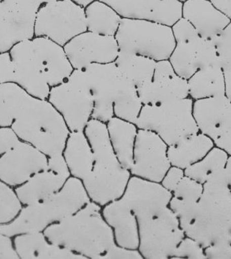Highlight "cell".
I'll return each instance as SVG.
<instances>
[{"label": "cell", "mask_w": 231, "mask_h": 259, "mask_svg": "<svg viewBox=\"0 0 231 259\" xmlns=\"http://www.w3.org/2000/svg\"><path fill=\"white\" fill-rule=\"evenodd\" d=\"M19 140L11 127L0 126V156L11 150Z\"/></svg>", "instance_id": "ee69618b"}, {"label": "cell", "mask_w": 231, "mask_h": 259, "mask_svg": "<svg viewBox=\"0 0 231 259\" xmlns=\"http://www.w3.org/2000/svg\"><path fill=\"white\" fill-rule=\"evenodd\" d=\"M194 115L200 132L231 156V100L226 95L195 100Z\"/></svg>", "instance_id": "8fae6325"}, {"label": "cell", "mask_w": 231, "mask_h": 259, "mask_svg": "<svg viewBox=\"0 0 231 259\" xmlns=\"http://www.w3.org/2000/svg\"><path fill=\"white\" fill-rule=\"evenodd\" d=\"M89 201L83 182L70 177L56 194L37 203L23 206L11 222L0 226V232L14 238L25 233L43 232L48 227L72 215Z\"/></svg>", "instance_id": "5b68a950"}, {"label": "cell", "mask_w": 231, "mask_h": 259, "mask_svg": "<svg viewBox=\"0 0 231 259\" xmlns=\"http://www.w3.org/2000/svg\"><path fill=\"white\" fill-rule=\"evenodd\" d=\"M211 3L231 21V0H210Z\"/></svg>", "instance_id": "7dc6e473"}, {"label": "cell", "mask_w": 231, "mask_h": 259, "mask_svg": "<svg viewBox=\"0 0 231 259\" xmlns=\"http://www.w3.org/2000/svg\"><path fill=\"white\" fill-rule=\"evenodd\" d=\"M117 12L122 19L148 20L172 27L182 17L180 0H100Z\"/></svg>", "instance_id": "e0dca14e"}, {"label": "cell", "mask_w": 231, "mask_h": 259, "mask_svg": "<svg viewBox=\"0 0 231 259\" xmlns=\"http://www.w3.org/2000/svg\"><path fill=\"white\" fill-rule=\"evenodd\" d=\"M143 106L137 88L131 80H128L114 102V116L135 123Z\"/></svg>", "instance_id": "836d02e7"}, {"label": "cell", "mask_w": 231, "mask_h": 259, "mask_svg": "<svg viewBox=\"0 0 231 259\" xmlns=\"http://www.w3.org/2000/svg\"><path fill=\"white\" fill-rule=\"evenodd\" d=\"M0 126L48 157L62 154L70 133L65 120L48 99L35 97L15 83L0 85Z\"/></svg>", "instance_id": "6da1fadb"}, {"label": "cell", "mask_w": 231, "mask_h": 259, "mask_svg": "<svg viewBox=\"0 0 231 259\" xmlns=\"http://www.w3.org/2000/svg\"><path fill=\"white\" fill-rule=\"evenodd\" d=\"M89 76L94 110L92 118L107 122L114 116V102L128 79L114 62L107 64H93L85 68Z\"/></svg>", "instance_id": "7c38bea8"}, {"label": "cell", "mask_w": 231, "mask_h": 259, "mask_svg": "<svg viewBox=\"0 0 231 259\" xmlns=\"http://www.w3.org/2000/svg\"><path fill=\"white\" fill-rule=\"evenodd\" d=\"M13 238L19 259H85L70 249L50 242L43 232L25 233Z\"/></svg>", "instance_id": "603a6c76"}, {"label": "cell", "mask_w": 231, "mask_h": 259, "mask_svg": "<svg viewBox=\"0 0 231 259\" xmlns=\"http://www.w3.org/2000/svg\"><path fill=\"white\" fill-rule=\"evenodd\" d=\"M88 31L106 36H115L122 18L107 4L94 0L85 8Z\"/></svg>", "instance_id": "4dcf8cb0"}, {"label": "cell", "mask_w": 231, "mask_h": 259, "mask_svg": "<svg viewBox=\"0 0 231 259\" xmlns=\"http://www.w3.org/2000/svg\"><path fill=\"white\" fill-rule=\"evenodd\" d=\"M168 144L155 132L138 128L133 161L130 172L132 176L160 183L171 166L168 156Z\"/></svg>", "instance_id": "4fadbf2b"}, {"label": "cell", "mask_w": 231, "mask_h": 259, "mask_svg": "<svg viewBox=\"0 0 231 259\" xmlns=\"http://www.w3.org/2000/svg\"><path fill=\"white\" fill-rule=\"evenodd\" d=\"M225 171H226L227 180H228L229 186H230L231 190V156H229L228 162H227L226 168H225Z\"/></svg>", "instance_id": "681fc988"}, {"label": "cell", "mask_w": 231, "mask_h": 259, "mask_svg": "<svg viewBox=\"0 0 231 259\" xmlns=\"http://www.w3.org/2000/svg\"><path fill=\"white\" fill-rule=\"evenodd\" d=\"M214 145L212 140L199 132L174 145L168 146L170 164L186 169L204 158Z\"/></svg>", "instance_id": "f546056e"}, {"label": "cell", "mask_w": 231, "mask_h": 259, "mask_svg": "<svg viewBox=\"0 0 231 259\" xmlns=\"http://www.w3.org/2000/svg\"><path fill=\"white\" fill-rule=\"evenodd\" d=\"M64 48L74 69H84L93 64L112 63L120 52L115 36L88 31L74 37Z\"/></svg>", "instance_id": "5bb4252c"}, {"label": "cell", "mask_w": 231, "mask_h": 259, "mask_svg": "<svg viewBox=\"0 0 231 259\" xmlns=\"http://www.w3.org/2000/svg\"><path fill=\"white\" fill-rule=\"evenodd\" d=\"M212 40L216 48L221 67L224 71L231 69V21Z\"/></svg>", "instance_id": "8d00e7d4"}, {"label": "cell", "mask_w": 231, "mask_h": 259, "mask_svg": "<svg viewBox=\"0 0 231 259\" xmlns=\"http://www.w3.org/2000/svg\"><path fill=\"white\" fill-rule=\"evenodd\" d=\"M102 206L89 201L72 215L43 231L48 240L70 249L85 259H100L116 244L113 231L106 222Z\"/></svg>", "instance_id": "3957f363"}, {"label": "cell", "mask_w": 231, "mask_h": 259, "mask_svg": "<svg viewBox=\"0 0 231 259\" xmlns=\"http://www.w3.org/2000/svg\"><path fill=\"white\" fill-rule=\"evenodd\" d=\"M207 259H231V242H222L204 248Z\"/></svg>", "instance_id": "7bdbcfd3"}, {"label": "cell", "mask_w": 231, "mask_h": 259, "mask_svg": "<svg viewBox=\"0 0 231 259\" xmlns=\"http://www.w3.org/2000/svg\"><path fill=\"white\" fill-rule=\"evenodd\" d=\"M203 185L200 199L178 214L180 228L204 248L231 242V190L225 169Z\"/></svg>", "instance_id": "7a4b0ae2"}, {"label": "cell", "mask_w": 231, "mask_h": 259, "mask_svg": "<svg viewBox=\"0 0 231 259\" xmlns=\"http://www.w3.org/2000/svg\"><path fill=\"white\" fill-rule=\"evenodd\" d=\"M190 97L154 105H144L135 122L138 128L155 132L168 146L174 145L200 132Z\"/></svg>", "instance_id": "8992f818"}, {"label": "cell", "mask_w": 231, "mask_h": 259, "mask_svg": "<svg viewBox=\"0 0 231 259\" xmlns=\"http://www.w3.org/2000/svg\"><path fill=\"white\" fill-rule=\"evenodd\" d=\"M23 206L15 189L0 181V226L11 222Z\"/></svg>", "instance_id": "e575fe53"}, {"label": "cell", "mask_w": 231, "mask_h": 259, "mask_svg": "<svg viewBox=\"0 0 231 259\" xmlns=\"http://www.w3.org/2000/svg\"><path fill=\"white\" fill-rule=\"evenodd\" d=\"M137 92L144 105H154L190 97L188 80L177 74L164 79H153L137 88Z\"/></svg>", "instance_id": "4316f807"}, {"label": "cell", "mask_w": 231, "mask_h": 259, "mask_svg": "<svg viewBox=\"0 0 231 259\" xmlns=\"http://www.w3.org/2000/svg\"><path fill=\"white\" fill-rule=\"evenodd\" d=\"M171 28L176 43L191 41L200 37L194 26L184 17L176 21Z\"/></svg>", "instance_id": "f35d334b"}, {"label": "cell", "mask_w": 231, "mask_h": 259, "mask_svg": "<svg viewBox=\"0 0 231 259\" xmlns=\"http://www.w3.org/2000/svg\"><path fill=\"white\" fill-rule=\"evenodd\" d=\"M74 3L78 4V5L82 6L84 8L87 7V6L89 5L90 3H91L92 2L94 1V0H73Z\"/></svg>", "instance_id": "f907efd6"}, {"label": "cell", "mask_w": 231, "mask_h": 259, "mask_svg": "<svg viewBox=\"0 0 231 259\" xmlns=\"http://www.w3.org/2000/svg\"><path fill=\"white\" fill-rule=\"evenodd\" d=\"M172 193L160 183L131 176L122 199L128 204L137 220L150 218L169 206Z\"/></svg>", "instance_id": "2e32d148"}, {"label": "cell", "mask_w": 231, "mask_h": 259, "mask_svg": "<svg viewBox=\"0 0 231 259\" xmlns=\"http://www.w3.org/2000/svg\"><path fill=\"white\" fill-rule=\"evenodd\" d=\"M171 258L207 259L202 245L188 236L180 241Z\"/></svg>", "instance_id": "74e56055"}, {"label": "cell", "mask_w": 231, "mask_h": 259, "mask_svg": "<svg viewBox=\"0 0 231 259\" xmlns=\"http://www.w3.org/2000/svg\"><path fill=\"white\" fill-rule=\"evenodd\" d=\"M34 54L50 87L65 82L74 68L66 53L64 46L45 37L31 39Z\"/></svg>", "instance_id": "44dd1931"}, {"label": "cell", "mask_w": 231, "mask_h": 259, "mask_svg": "<svg viewBox=\"0 0 231 259\" xmlns=\"http://www.w3.org/2000/svg\"><path fill=\"white\" fill-rule=\"evenodd\" d=\"M184 176L186 174L184 169L171 165L164 175L160 184L166 190L172 192Z\"/></svg>", "instance_id": "b9f144b4"}, {"label": "cell", "mask_w": 231, "mask_h": 259, "mask_svg": "<svg viewBox=\"0 0 231 259\" xmlns=\"http://www.w3.org/2000/svg\"><path fill=\"white\" fill-rule=\"evenodd\" d=\"M156 62L146 56L120 52L114 63L138 88L152 81Z\"/></svg>", "instance_id": "1f68e13d"}, {"label": "cell", "mask_w": 231, "mask_h": 259, "mask_svg": "<svg viewBox=\"0 0 231 259\" xmlns=\"http://www.w3.org/2000/svg\"><path fill=\"white\" fill-rule=\"evenodd\" d=\"M228 157L226 152L214 146L204 158L184 169V174L204 184L217 172L225 169Z\"/></svg>", "instance_id": "d6a6232c"}, {"label": "cell", "mask_w": 231, "mask_h": 259, "mask_svg": "<svg viewBox=\"0 0 231 259\" xmlns=\"http://www.w3.org/2000/svg\"><path fill=\"white\" fill-rule=\"evenodd\" d=\"M106 124L110 143L118 159L124 168L130 170L133 161L137 126L116 116L110 118Z\"/></svg>", "instance_id": "83f0119b"}, {"label": "cell", "mask_w": 231, "mask_h": 259, "mask_svg": "<svg viewBox=\"0 0 231 259\" xmlns=\"http://www.w3.org/2000/svg\"><path fill=\"white\" fill-rule=\"evenodd\" d=\"M87 31L85 8L73 0L51 2L36 15L35 37L49 38L62 46Z\"/></svg>", "instance_id": "9c48e42d"}, {"label": "cell", "mask_w": 231, "mask_h": 259, "mask_svg": "<svg viewBox=\"0 0 231 259\" xmlns=\"http://www.w3.org/2000/svg\"><path fill=\"white\" fill-rule=\"evenodd\" d=\"M15 82L28 93L41 99H48L51 87L34 54L31 39L17 44L10 51Z\"/></svg>", "instance_id": "ac0fdd59"}, {"label": "cell", "mask_w": 231, "mask_h": 259, "mask_svg": "<svg viewBox=\"0 0 231 259\" xmlns=\"http://www.w3.org/2000/svg\"><path fill=\"white\" fill-rule=\"evenodd\" d=\"M0 259H19L15 246L13 238L0 232Z\"/></svg>", "instance_id": "f6af8a7d"}, {"label": "cell", "mask_w": 231, "mask_h": 259, "mask_svg": "<svg viewBox=\"0 0 231 259\" xmlns=\"http://www.w3.org/2000/svg\"><path fill=\"white\" fill-rule=\"evenodd\" d=\"M204 185L190 177L184 176L172 192V197L192 206L202 197Z\"/></svg>", "instance_id": "d590c367"}, {"label": "cell", "mask_w": 231, "mask_h": 259, "mask_svg": "<svg viewBox=\"0 0 231 259\" xmlns=\"http://www.w3.org/2000/svg\"><path fill=\"white\" fill-rule=\"evenodd\" d=\"M84 132L93 149L94 163L83 185L91 201L104 206L122 197L131 174L112 147L106 122L92 118Z\"/></svg>", "instance_id": "277c9868"}, {"label": "cell", "mask_w": 231, "mask_h": 259, "mask_svg": "<svg viewBox=\"0 0 231 259\" xmlns=\"http://www.w3.org/2000/svg\"><path fill=\"white\" fill-rule=\"evenodd\" d=\"M48 156L22 141L0 156V181L16 188L48 166Z\"/></svg>", "instance_id": "9a60e30c"}, {"label": "cell", "mask_w": 231, "mask_h": 259, "mask_svg": "<svg viewBox=\"0 0 231 259\" xmlns=\"http://www.w3.org/2000/svg\"><path fill=\"white\" fill-rule=\"evenodd\" d=\"M15 82V68L9 52L0 54V85Z\"/></svg>", "instance_id": "60d3db41"}, {"label": "cell", "mask_w": 231, "mask_h": 259, "mask_svg": "<svg viewBox=\"0 0 231 259\" xmlns=\"http://www.w3.org/2000/svg\"><path fill=\"white\" fill-rule=\"evenodd\" d=\"M190 97L198 100L226 95L224 71L220 65L198 70L188 79Z\"/></svg>", "instance_id": "f1b7e54d"}, {"label": "cell", "mask_w": 231, "mask_h": 259, "mask_svg": "<svg viewBox=\"0 0 231 259\" xmlns=\"http://www.w3.org/2000/svg\"><path fill=\"white\" fill-rule=\"evenodd\" d=\"M4 1V0H0V4H1L2 3H3V2Z\"/></svg>", "instance_id": "f5cc1de1"}, {"label": "cell", "mask_w": 231, "mask_h": 259, "mask_svg": "<svg viewBox=\"0 0 231 259\" xmlns=\"http://www.w3.org/2000/svg\"><path fill=\"white\" fill-rule=\"evenodd\" d=\"M102 212L113 231L116 244L127 248L138 249V221L128 204L120 198L102 206Z\"/></svg>", "instance_id": "7402d4cb"}, {"label": "cell", "mask_w": 231, "mask_h": 259, "mask_svg": "<svg viewBox=\"0 0 231 259\" xmlns=\"http://www.w3.org/2000/svg\"><path fill=\"white\" fill-rule=\"evenodd\" d=\"M176 74L169 60H161L156 62L153 79H162L172 77ZM152 79V80H153Z\"/></svg>", "instance_id": "bcb514c9"}, {"label": "cell", "mask_w": 231, "mask_h": 259, "mask_svg": "<svg viewBox=\"0 0 231 259\" xmlns=\"http://www.w3.org/2000/svg\"><path fill=\"white\" fill-rule=\"evenodd\" d=\"M48 100L61 114L70 132L84 131L92 118L94 98L85 70L74 69L65 82L51 88Z\"/></svg>", "instance_id": "ba28073f"}, {"label": "cell", "mask_w": 231, "mask_h": 259, "mask_svg": "<svg viewBox=\"0 0 231 259\" xmlns=\"http://www.w3.org/2000/svg\"><path fill=\"white\" fill-rule=\"evenodd\" d=\"M138 249H130L114 244L100 259H143Z\"/></svg>", "instance_id": "ab89813d"}, {"label": "cell", "mask_w": 231, "mask_h": 259, "mask_svg": "<svg viewBox=\"0 0 231 259\" xmlns=\"http://www.w3.org/2000/svg\"><path fill=\"white\" fill-rule=\"evenodd\" d=\"M62 154L71 177L83 182L91 174L94 152L84 131L70 132Z\"/></svg>", "instance_id": "484cf974"}, {"label": "cell", "mask_w": 231, "mask_h": 259, "mask_svg": "<svg viewBox=\"0 0 231 259\" xmlns=\"http://www.w3.org/2000/svg\"><path fill=\"white\" fill-rule=\"evenodd\" d=\"M138 250L146 259L171 258L186 236L179 220L169 206L150 218L137 220Z\"/></svg>", "instance_id": "30bf717a"}, {"label": "cell", "mask_w": 231, "mask_h": 259, "mask_svg": "<svg viewBox=\"0 0 231 259\" xmlns=\"http://www.w3.org/2000/svg\"><path fill=\"white\" fill-rule=\"evenodd\" d=\"M37 13L9 0L0 4V54L9 52L17 44L35 37Z\"/></svg>", "instance_id": "d6986e66"}, {"label": "cell", "mask_w": 231, "mask_h": 259, "mask_svg": "<svg viewBox=\"0 0 231 259\" xmlns=\"http://www.w3.org/2000/svg\"><path fill=\"white\" fill-rule=\"evenodd\" d=\"M68 179L47 166L16 188L15 191L23 206L37 203L61 190Z\"/></svg>", "instance_id": "d4e9b609"}, {"label": "cell", "mask_w": 231, "mask_h": 259, "mask_svg": "<svg viewBox=\"0 0 231 259\" xmlns=\"http://www.w3.org/2000/svg\"><path fill=\"white\" fill-rule=\"evenodd\" d=\"M168 60L175 73L188 80L198 70L220 65L212 40L200 36L191 41L176 43Z\"/></svg>", "instance_id": "ffe728a7"}, {"label": "cell", "mask_w": 231, "mask_h": 259, "mask_svg": "<svg viewBox=\"0 0 231 259\" xmlns=\"http://www.w3.org/2000/svg\"><path fill=\"white\" fill-rule=\"evenodd\" d=\"M180 2H182V3H184V2L187 1V0H180Z\"/></svg>", "instance_id": "816d5d0a"}, {"label": "cell", "mask_w": 231, "mask_h": 259, "mask_svg": "<svg viewBox=\"0 0 231 259\" xmlns=\"http://www.w3.org/2000/svg\"><path fill=\"white\" fill-rule=\"evenodd\" d=\"M115 37L120 52L169 59L176 46L172 28L148 20L122 19Z\"/></svg>", "instance_id": "52a82bcc"}, {"label": "cell", "mask_w": 231, "mask_h": 259, "mask_svg": "<svg viewBox=\"0 0 231 259\" xmlns=\"http://www.w3.org/2000/svg\"><path fill=\"white\" fill-rule=\"evenodd\" d=\"M182 17L192 23L200 37L211 40L231 21L210 0H187L183 3Z\"/></svg>", "instance_id": "cb8c5ba5"}, {"label": "cell", "mask_w": 231, "mask_h": 259, "mask_svg": "<svg viewBox=\"0 0 231 259\" xmlns=\"http://www.w3.org/2000/svg\"><path fill=\"white\" fill-rule=\"evenodd\" d=\"M224 71L226 80V96L231 100V69Z\"/></svg>", "instance_id": "c3c4849f"}]
</instances>
